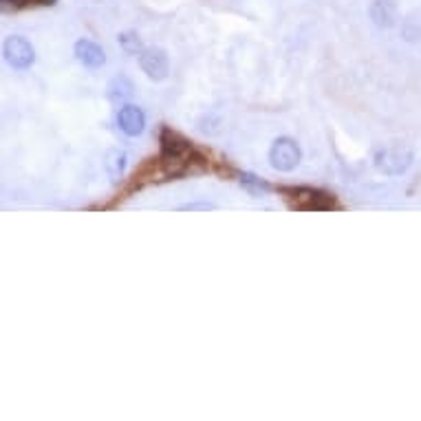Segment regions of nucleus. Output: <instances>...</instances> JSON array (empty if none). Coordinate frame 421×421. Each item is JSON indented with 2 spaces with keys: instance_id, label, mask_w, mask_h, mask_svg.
I'll return each mask as SVG.
<instances>
[{
  "instance_id": "nucleus-1",
  "label": "nucleus",
  "mask_w": 421,
  "mask_h": 421,
  "mask_svg": "<svg viewBox=\"0 0 421 421\" xmlns=\"http://www.w3.org/2000/svg\"><path fill=\"white\" fill-rule=\"evenodd\" d=\"M278 194L287 201V206L291 210L300 212H327V210H340L342 206L338 203L331 192L320 190V188H309V185H280Z\"/></svg>"
},
{
  "instance_id": "nucleus-2",
  "label": "nucleus",
  "mask_w": 421,
  "mask_h": 421,
  "mask_svg": "<svg viewBox=\"0 0 421 421\" xmlns=\"http://www.w3.org/2000/svg\"><path fill=\"white\" fill-rule=\"evenodd\" d=\"M302 161V150L296 139L291 137H278L272 148H269V163L278 172H291Z\"/></svg>"
},
{
  "instance_id": "nucleus-3",
  "label": "nucleus",
  "mask_w": 421,
  "mask_h": 421,
  "mask_svg": "<svg viewBox=\"0 0 421 421\" xmlns=\"http://www.w3.org/2000/svg\"><path fill=\"white\" fill-rule=\"evenodd\" d=\"M3 56L13 66V69H29L36 62V51L27 38L23 36H9L3 44Z\"/></svg>"
},
{
  "instance_id": "nucleus-4",
  "label": "nucleus",
  "mask_w": 421,
  "mask_h": 421,
  "mask_svg": "<svg viewBox=\"0 0 421 421\" xmlns=\"http://www.w3.org/2000/svg\"><path fill=\"white\" fill-rule=\"evenodd\" d=\"M413 163V153L406 148H382L375 155V165L386 175H401Z\"/></svg>"
},
{
  "instance_id": "nucleus-5",
  "label": "nucleus",
  "mask_w": 421,
  "mask_h": 421,
  "mask_svg": "<svg viewBox=\"0 0 421 421\" xmlns=\"http://www.w3.org/2000/svg\"><path fill=\"white\" fill-rule=\"evenodd\" d=\"M139 66L142 71L155 82H161L170 73V60H168V54L159 46H148L139 54Z\"/></svg>"
},
{
  "instance_id": "nucleus-6",
  "label": "nucleus",
  "mask_w": 421,
  "mask_h": 421,
  "mask_svg": "<svg viewBox=\"0 0 421 421\" xmlns=\"http://www.w3.org/2000/svg\"><path fill=\"white\" fill-rule=\"evenodd\" d=\"M117 126H120V130L128 134V137H137L146 128V115L139 106L126 104L117 113Z\"/></svg>"
},
{
  "instance_id": "nucleus-7",
  "label": "nucleus",
  "mask_w": 421,
  "mask_h": 421,
  "mask_svg": "<svg viewBox=\"0 0 421 421\" xmlns=\"http://www.w3.org/2000/svg\"><path fill=\"white\" fill-rule=\"evenodd\" d=\"M73 51H75V58H77L84 66H89V69H99V66H104V62H106L104 49L99 46L97 42L89 40V38L77 40Z\"/></svg>"
},
{
  "instance_id": "nucleus-8",
  "label": "nucleus",
  "mask_w": 421,
  "mask_h": 421,
  "mask_svg": "<svg viewBox=\"0 0 421 421\" xmlns=\"http://www.w3.org/2000/svg\"><path fill=\"white\" fill-rule=\"evenodd\" d=\"M132 82L126 77V75H117L113 77V82L108 84V97L113 99L115 104H120V102H126V99L132 97Z\"/></svg>"
},
{
  "instance_id": "nucleus-9",
  "label": "nucleus",
  "mask_w": 421,
  "mask_h": 421,
  "mask_svg": "<svg viewBox=\"0 0 421 421\" xmlns=\"http://www.w3.org/2000/svg\"><path fill=\"white\" fill-rule=\"evenodd\" d=\"M106 170L113 181L122 179V175L126 170V153H122V150H111L106 155Z\"/></svg>"
},
{
  "instance_id": "nucleus-10",
  "label": "nucleus",
  "mask_w": 421,
  "mask_h": 421,
  "mask_svg": "<svg viewBox=\"0 0 421 421\" xmlns=\"http://www.w3.org/2000/svg\"><path fill=\"white\" fill-rule=\"evenodd\" d=\"M117 40H120V46L124 49L126 54H130V56H137V54L144 51V44H142L139 36H137L134 31H124V33H120V36H117Z\"/></svg>"
},
{
  "instance_id": "nucleus-11",
  "label": "nucleus",
  "mask_w": 421,
  "mask_h": 421,
  "mask_svg": "<svg viewBox=\"0 0 421 421\" xmlns=\"http://www.w3.org/2000/svg\"><path fill=\"white\" fill-rule=\"evenodd\" d=\"M3 3V9L9 11H18V9H27V7H46V5H54L56 0H0Z\"/></svg>"
},
{
  "instance_id": "nucleus-12",
  "label": "nucleus",
  "mask_w": 421,
  "mask_h": 421,
  "mask_svg": "<svg viewBox=\"0 0 421 421\" xmlns=\"http://www.w3.org/2000/svg\"><path fill=\"white\" fill-rule=\"evenodd\" d=\"M241 181H243L245 185H249V188L269 190V183H267V181H263V179H258V177H254V175H249V172H243V175H241Z\"/></svg>"
}]
</instances>
